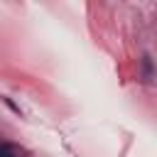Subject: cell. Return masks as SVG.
Here are the masks:
<instances>
[{"label":"cell","instance_id":"6da1fadb","mask_svg":"<svg viewBox=\"0 0 157 157\" xmlns=\"http://www.w3.org/2000/svg\"><path fill=\"white\" fill-rule=\"evenodd\" d=\"M0 157H15L10 147H0Z\"/></svg>","mask_w":157,"mask_h":157}]
</instances>
